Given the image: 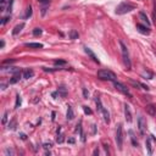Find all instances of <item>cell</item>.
Here are the masks:
<instances>
[{"mask_svg": "<svg viewBox=\"0 0 156 156\" xmlns=\"http://www.w3.org/2000/svg\"><path fill=\"white\" fill-rule=\"evenodd\" d=\"M120 46H121V51H122V57H123V62L126 67L131 70L132 67V63H131V59H129V53H128V49H127V45L123 43L122 40H120Z\"/></svg>", "mask_w": 156, "mask_h": 156, "instance_id": "1", "label": "cell"}, {"mask_svg": "<svg viewBox=\"0 0 156 156\" xmlns=\"http://www.w3.org/2000/svg\"><path fill=\"white\" fill-rule=\"evenodd\" d=\"M134 9H135V6L133 4H131V3H122V4H120V5L117 6L116 14L117 15H124L127 12H131Z\"/></svg>", "mask_w": 156, "mask_h": 156, "instance_id": "2", "label": "cell"}, {"mask_svg": "<svg viewBox=\"0 0 156 156\" xmlns=\"http://www.w3.org/2000/svg\"><path fill=\"white\" fill-rule=\"evenodd\" d=\"M98 77L100 78V79H105V81H112V82H115L116 81V74L110 71V70H100V71H98Z\"/></svg>", "mask_w": 156, "mask_h": 156, "instance_id": "3", "label": "cell"}, {"mask_svg": "<svg viewBox=\"0 0 156 156\" xmlns=\"http://www.w3.org/2000/svg\"><path fill=\"white\" fill-rule=\"evenodd\" d=\"M116 144L120 150H122L123 145V133H122V124H118L116 129Z\"/></svg>", "mask_w": 156, "mask_h": 156, "instance_id": "4", "label": "cell"}, {"mask_svg": "<svg viewBox=\"0 0 156 156\" xmlns=\"http://www.w3.org/2000/svg\"><path fill=\"white\" fill-rule=\"evenodd\" d=\"M113 85H115V88H116L118 92H121L122 94L127 95L129 99H132V94H131V92L128 90V88H127L126 85H123L122 83H120V82H117V81H115V82H113Z\"/></svg>", "mask_w": 156, "mask_h": 156, "instance_id": "5", "label": "cell"}, {"mask_svg": "<svg viewBox=\"0 0 156 156\" xmlns=\"http://www.w3.org/2000/svg\"><path fill=\"white\" fill-rule=\"evenodd\" d=\"M138 128H139V132L141 135L145 134V128H146V123H145V120L143 117H139L138 118Z\"/></svg>", "mask_w": 156, "mask_h": 156, "instance_id": "6", "label": "cell"}, {"mask_svg": "<svg viewBox=\"0 0 156 156\" xmlns=\"http://www.w3.org/2000/svg\"><path fill=\"white\" fill-rule=\"evenodd\" d=\"M145 110L150 116H155L156 115V105H154V104H148L145 106Z\"/></svg>", "mask_w": 156, "mask_h": 156, "instance_id": "7", "label": "cell"}, {"mask_svg": "<svg viewBox=\"0 0 156 156\" xmlns=\"http://www.w3.org/2000/svg\"><path fill=\"white\" fill-rule=\"evenodd\" d=\"M137 29H138L141 34H149V33H150V28L145 27V26L140 24V23H138V24H137Z\"/></svg>", "mask_w": 156, "mask_h": 156, "instance_id": "8", "label": "cell"}, {"mask_svg": "<svg viewBox=\"0 0 156 156\" xmlns=\"http://www.w3.org/2000/svg\"><path fill=\"white\" fill-rule=\"evenodd\" d=\"M124 116H126V120H127V122H132V113H131L129 106L127 105V104L124 105Z\"/></svg>", "mask_w": 156, "mask_h": 156, "instance_id": "9", "label": "cell"}, {"mask_svg": "<svg viewBox=\"0 0 156 156\" xmlns=\"http://www.w3.org/2000/svg\"><path fill=\"white\" fill-rule=\"evenodd\" d=\"M84 49H85V53L88 54V56H89V57L92 59V60H93V61L96 62V63H99V60H98V57H96V56H95V54L93 53V51H92V49H89V48H84Z\"/></svg>", "mask_w": 156, "mask_h": 156, "instance_id": "10", "label": "cell"}, {"mask_svg": "<svg viewBox=\"0 0 156 156\" xmlns=\"http://www.w3.org/2000/svg\"><path fill=\"white\" fill-rule=\"evenodd\" d=\"M24 45L31 49H42L43 48V44H40V43H26Z\"/></svg>", "mask_w": 156, "mask_h": 156, "instance_id": "11", "label": "cell"}, {"mask_svg": "<svg viewBox=\"0 0 156 156\" xmlns=\"http://www.w3.org/2000/svg\"><path fill=\"white\" fill-rule=\"evenodd\" d=\"M33 76H34L33 70H24V71H23L22 77L24 78V79H29V78H32Z\"/></svg>", "mask_w": 156, "mask_h": 156, "instance_id": "12", "label": "cell"}, {"mask_svg": "<svg viewBox=\"0 0 156 156\" xmlns=\"http://www.w3.org/2000/svg\"><path fill=\"white\" fill-rule=\"evenodd\" d=\"M23 28H24V23H20V24H17L16 27L14 28V31H12V34L14 35H17V34L20 33L21 31H22Z\"/></svg>", "mask_w": 156, "mask_h": 156, "instance_id": "13", "label": "cell"}, {"mask_svg": "<svg viewBox=\"0 0 156 156\" xmlns=\"http://www.w3.org/2000/svg\"><path fill=\"white\" fill-rule=\"evenodd\" d=\"M139 17L141 18V20H143V21H144L145 23H146V26H148V27L150 26V21H149V18H148V16H146V15H145L143 11L139 12Z\"/></svg>", "mask_w": 156, "mask_h": 156, "instance_id": "14", "label": "cell"}, {"mask_svg": "<svg viewBox=\"0 0 156 156\" xmlns=\"http://www.w3.org/2000/svg\"><path fill=\"white\" fill-rule=\"evenodd\" d=\"M20 79H21V73H16V74H14V76H12V78L10 79V84L17 83Z\"/></svg>", "mask_w": 156, "mask_h": 156, "instance_id": "15", "label": "cell"}, {"mask_svg": "<svg viewBox=\"0 0 156 156\" xmlns=\"http://www.w3.org/2000/svg\"><path fill=\"white\" fill-rule=\"evenodd\" d=\"M74 117V113H73V110L71 106H67V120H73Z\"/></svg>", "mask_w": 156, "mask_h": 156, "instance_id": "16", "label": "cell"}, {"mask_svg": "<svg viewBox=\"0 0 156 156\" xmlns=\"http://www.w3.org/2000/svg\"><path fill=\"white\" fill-rule=\"evenodd\" d=\"M102 115H104V120H105L106 123H110V113H109V111L106 110V109H102Z\"/></svg>", "mask_w": 156, "mask_h": 156, "instance_id": "17", "label": "cell"}, {"mask_svg": "<svg viewBox=\"0 0 156 156\" xmlns=\"http://www.w3.org/2000/svg\"><path fill=\"white\" fill-rule=\"evenodd\" d=\"M129 134H131V140H132V144H133V146H138V140L135 139L133 131H129Z\"/></svg>", "mask_w": 156, "mask_h": 156, "instance_id": "18", "label": "cell"}, {"mask_svg": "<svg viewBox=\"0 0 156 156\" xmlns=\"http://www.w3.org/2000/svg\"><path fill=\"white\" fill-rule=\"evenodd\" d=\"M78 37H79V34H78V32L76 31V29H72L71 32H70V38L71 39H78Z\"/></svg>", "mask_w": 156, "mask_h": 156, "instance_id": "19", "label": "cell"}, {"mask_svg": "<svg viewBox=\"0 0 156 156\" xmlns=\"http://www.w3.org/2000/svg\"><path fill=\"white\" fill-rule=\"evenodd\" d=\"M21 102H22V99H21L20 94H17L16 95V104H15V109H18V107L21 106Z\"/></svg>", "mask_w": 156, "mask_h": 156, "instance_id": "20", "label": "cell"}, {"mask_svg": "<svg viewBox=\"0 0 156 156\" xmlns=\"http://www.w3.org/2000/svg\"><path fill=\"white\" fill-rule=\"evenodd\" d=\"M57 92H59V96H60V95H61L62 98H63V96H66V94H67L66 89H65V88H63V87H60V88H59V89H57Z\"/></svg>", "mask_w": 156, "mask_h": 156, "instance_id": "21", "label": "cell"}, {"mask_svg": "<svg viewBox=\"0 0 156 156\" xmlns=\"http://www.w3.org/2000/svg\"><path fill=\"white\" fill-rule=\"evenodd\" d=\"M29 16H32V7L31 6H28L27 10H26V15L23 16V18H28Z\"/></svg>", "mask_w": 156, "mask_h": 156, "instance_id": "22", "label": "cell"}, {"mask_svg": "<svg viewBox=\"0 0 156 156\" xmlns=\"http://www.w3.org/2000/svg\"><path fill=\"white\" fill-rule=\"evenodd\" d=\"M15 127H16V118H12L11 121H10V123H9V128L15 129Z\"/></svg>", "mask_w": 156, "mask_h": 156, "instance_id": "23", "label": "cell"}, {"mask_svg": "<svg viewBox=\"0 0 156 156\" xmlns=\"http://www.w3.org/2000/svg\"><path fill=\"white\" fill-rule=\"evenodd\" d=\"M146 148H148V152H149V155H151V154H152V148H151V143H150V140L149 139L146 140Z\"/></svg>", "mask_w": 156, "mask_h": 156, "instance_id": "24", "label": "cell"}, {"mask_svg": "<svg viewBox=\"0 0 156 156\" xmlns=\"http://www.w3.org/2000/svg\"><path fill=\"white\" fill-rule=\"evenodd\" d=\"M42 28H34L33 29V35H35V37H38V35H40L42 34Z\"/></svg>", "mask_w": 156, "mask_h": 156, "instance_id": "25", "label": "cell"}, {"mask_svg": "<svg viewBox=\"0 0 156 156\" xmlns=\"http://www.w3.org/2000/svg\"><path fill=\"white\" fill-rule=\"evenodd\" d=\"M7 117H9V113L7 111L4 113V117H3V120H1V123H3V126H5L6 123H7Z\"/></svg>", "mask_w": 156, "mask_h": 156, "instance_id": "26", "label": "cell"}, {"mask_svg": "<svg viewBox=\"0 0 156 156\" xmlns=\"http://www.w3.org/2000/svg\"><path fill=\"white\" fill-rule=\"evenodd\" d=\"M96 105H98V109H99V110H100V111H102V109H104V107H102V105H101V100H100V98H99V96H98V98H96Z\"/></svg>", "mask_w": 156, "mask_h": 156, "instance_id": "27", "label": "cell"}, {"mask_svg": "<svg viewBox=\"0 0 156 156\" xmlns=\"http://www.w3.org/2000/svg\"><path fill=\"white\" fill-rule=\"evenodd\" d=\"M54 63L57 65V66H62V65H66V61H65V60H55Z\"/></svg>", "mask_w": 156, "mask_h": 156, "instance_id": "28", "label": "cell"}, {"mask_svg": "<svg viewBox=\"0 0 156 156\" xmlns=\"http://www.w3.org/2000/svg\"><path fill=\"white\" fill-rule=\"evenodd\" d=\"M83 110H84V112H85L87 115H92V113H93V111L90 110L88 106H83Z\"/></svg>", "mask_w": 156, "mask_h": 156, "instance_id": "29", "label": "cell"}, {"mask_svg": "<svg viewBox=\"0 0 156 156\" xmlns=\"http://www.w3.org/2000/svg\"><path fill=\"white\" fill-rule=\"evenodd\" d=\"M61 68H45L44 67V71L45 72H55V71H60Z\"/></svg>", "mask_w": 156, "mask_h": 156, "instance_id": "30", "label": "cell"}, {"mask_svg": "<svg viewBox=\"0 0 156 156\" xmlns=\"http://www.w3.org/2000/svg\"><path fill=\"white\" fill-rule=\"evenodd\" d=\"M83 96H84V99H88L89 98V92L85 89V88H83Z\"/></svg>", "mask_w": 156, "mask_h": 156, "instance_id": "31", "label": "cell"}, {"mask_svg": "<svg viewBox=\"0 0 156 156\" xmlns=\"http://www.w3.org/2000/svg\"><path fill=\"white\" fill-rule=\"evenodd\" d=\"M56 141H57V143H60V144H61L62 141H63V137H62V135H59V137H57V138H56Z\"/></svg>", "mask_w": 156, "mask_h": 156, "instance_id": "32", "label": "cell"}, {"mask_svg": "<svg viewBox=\"0 0 156 156\" xmlns=\"http://www.w3.org/2000/svg\"><path fill=\"white\" fill-rule=\"evenodd\" d=\"M9 20H10V17H4L3 18V21H1V24H5V23L9 22Z\"/></svg>", "mask_w": 156, "mask_h": 156, "instance_id": "33", "label": "cell"}, {"mask_svg": "<svg viewBox=\"0 0 156 156\" xmlns=\"http://www.w3.org/2000/svg\"><path fill=\"white\" fill-rule=\"evenodd\" d=\"M12 62H15V60H14V59H11V60H5V61L3 62V65H6V63H12Z\"/></svg>", "mask_w": 156, "mask_h": 156, "instance_id": "34", "label": "cell"}, {"mask_svg": "<svg viewBox=\"0 0 156 156\" xmlns=\"http://www.w3.org/2000/svg\"><path fill=\"white\" fill-rule=\"evenodd\" d=\"M139 84H140V87H141L143 89H145V90H149V89H150V88H149L148 85H145V84H143V83H139Z\"/></svg>", "mask_w": 156, "mask_h": 156, "instance_id": "35", "label": "cell"}, {"mask_svg": "<svg viewBox=\"0 0 156 156\" xmlns=\"http://www.w3.org/2000/svg\"><path fill=\"white\" fill-rule=\"evenodd\" d=\"M50 148H51L50 143H49V144H48V143H45V144H44V149H50Z\"/></svg>", "mask_w": 156, "mask_h": 156, "instance_id": "36", "label": "cell"}, {"mask_svg": "<svg viewBox=\"0 0 156 156\" xmlns=\"http://www.w3.org/2000/svg\"><path fill=\"white\" fill-rule=\"evenodd\" d=\"M38 1L43 3V4H49V3H50V0H38Z\"/></svg>", "mask_w": 156, "mask_h": 156, "instance_id": "37", "label": "cell"}, {"mask_svg": "<svg viewBox=\"0 0 156 156\" xmlns=\"http://www.w3.org/2000/svg\"><path fill=\"white\" fill-rule=\"evenodd\" d=\"M6 154H10V155H14V151L10 150V149H7V150H6Z\"/></svg>", "mask_w": 156, "mask_h": 156, "instance_id": "38", "label": "cell"}, {"mask_svg": "<svg viewBox=\"0 0 156 156\" xmlns=\"http://www.w3.org/2000/svg\"><path fill=\"white\" fill-rule=\"evenodd\" d=\"M4 46H5V42H4V40H1V44H0V48L3 49Z\"/></svg>", "mask_w": 156, "mask_h": 156, "instance_id": "39", "label": "cell"}, {"mask_svg": "<svg viewBox=\"0 0 156 156\" xmlns=\"http://www.w3.org/2000/svg\"><path fill=\"white\" fill-rule=\"evenodd\" d=\"M21 138H22V139H26L27 137H26V134L24 133H21Z\"/></svg>", "mask_w": 156, "mask_h": 156, "instance_id": "40", "label": "cell"}, {"mask_svg": "<svg viewBox=\"0 0 156 156\" xmlns=\"http://www.w3.org/2000/svg\"><path fill=\"white\" fill-rule=\"evenodd\" d=\"M1 89H3V90L6 89V84H1Z\"/></svg>", "mask_w": 156, "mask_h": 156, "instance_id": "41", "label": "cell"}, {"mask_svg": "<svg viewBox=\"0 0 156 156\" xmlns=\"http://www.w3.org/2000/svg\"><path fill=\"white\" fill-rule=\"evenodd\" d=\"M45 11H46V7H43V9H42V14L44 15V14H45Z\"/></svg>", "mask_w": 156, "mask_h": 156, "instance_id": "42", "label": "cell"}, {"mask_svg": "<svg viewBox=\"0 0 156 156\" xmlns=\"http://www.w3.org/2000/svg\"><path fill=\"white\" fill-rule=\"evenodd\" d=\"M68 143H71V144H73V143H74V139H68Z\"/></svg>", "mask_w": 156, "mask_h": 156, "instance_id": "43", "label": "cell"}, {"mask_svg": "<svg viewBox=\"0 0 156 156\" xmlns=\"http://www.w3.org/2000/svg\"><path fill=\"white\" fill-rule=\"evenodd\" d=\"M94 155H99V150H95L94 151Z\"/></svg>", "mask_w": 156, "mask_h": 156, "instance_id": "44", "label": "cell"}]
</instances>
